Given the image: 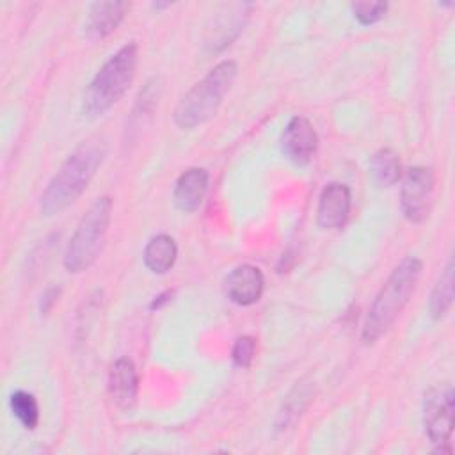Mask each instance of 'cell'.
<instances>
[{"instance_id": "6da1fadb", "label": "cell", "mask_w": 455, "mask_h": 455, "mask_svg": "<svg viewBox=\"0 0 455 455\" xmlns=\"http://www.w3.org/2000/svg\"><path fill=\"white\" fill-rule=\"evenodd\" d=\"M105 158V144L98 139L84 140L52 176L39 199V212L52 217L71 206L89 187Z\"/></svg>"}, {"instance_id": "7a4b0ae2", "label": "cell", "mask_w": 455, "mask_h": 455, "mask_svg": "<svg viewBox=\"0 0 455 455\" xmlns=\"http://www.w3.org/2000/svg\"><path fill=\"white\" fill-rule=\"evenodd\" d=\"M421 270L423 263L416 256L403 258L393 268L368 309L361 334L364 345H373L389 331V327L395 323L412 297Z\"/></svg>"}, {"instance_id": "3957f363", "label": "cell", "mask_w": 455, "mask_h": 455, "mask_svg": "<svg viewBox=\"0 0 455 455\" xmlns=\"http://www.w3.org/2000/svg\"><path fill=\"white\" fill-rule=\"evenodd\" d=\"M139 48L126 43L112 53L105 64L96 71L82 98V114L96 119L108 112L130 89L137 73Z\"/></svg>"}, {"instance_id": "277c9868", "label": "cell", "mask_w": 455, "mask_h": 455, "mask_svg": "<svg viewBox=\"0 0 455 455\" xmlns=\"http://www.w3.org/2000/svg\"><path fill=\"white\" fill-rule=\"evenodd\" d=\"M238 75L235 60H220L178 101L172 121L180 130H194L212 119L231 91Z\"/></svg>"}, {"instance_id": "5b68a950", "label": "cell", "mask_w": 455, "mask_h": 455, "mask_svg": "<svg viewBox=\"0 0 455 455\" xmlns=\"http://www.w3.org/2000/svg\"><path fill=\"white\" fill-rule=\"evenodd\" d=\"M112 220L110 196L98 197L82 215L64 252V268L69 274L85 272L98 259Z\"/></svg>"}, {"instance_id": "8992f818", "label": "cell", "mask_w": 455, "mask_h": 455, "mask_svg": "<svg viewBox=\"0 0 455 455\" xmlns=\"http://www.w3.org/2000/svg\"><path fill=\"white\" fill-rule=\"evenodd\" d=\"M455 391L450 382L430 387L423 396L425 434L437 453H451Z\"/></svg>"}, {"instance_id": "52a82bcc", "label": "cell", "mask_w": 455, "mask_h": 455, "mask_svg": "<svg viewBox=\"0 0 455 455\" xmlns=\"http://www.w3.org/2000/svg\"><path fill=\"white\" fill-rule=\"evenodd\" d=\"M400 206L403 217L412 224H421L432 210L435 178L430 167L414 165L402 174Z\"/></svg>"}, {"instance_id": "ba28073f", "label": "cell", "mask_w": 455, "mask_h": 455, "mask_svg": "<svg viewBox=\"0 0 455 455\" xmlns=\"http://www.w3.org/2000/svg\"><path fill=\"white\" fill-rule=\"evenodd\" d=\"M318 148V135L311 121L295 116L288 121L281 135V151L295 165H306L313 160Z\"/></svg>"}, {"instance_id": "9c48e42d", "label": "cell", "mask_w": 455, "mask_h": 455, "mask_svg": "<svg viewBox=\"0 0 455 455\" xmlns=\"http://www.w3.org/2000/svg\"><path fill=\"white\" fill-rule=\"evenodd\" d=\"M352 206V194L345 183H327L318 197L316 222L322 229H339L347 224Z\"/></svg>"}, {"instance_id": "30bf717a", "label": "cell", "mask_w": 455, "mask_h": 455, "mask_svg": "<svg viewBox=\"0 0 455 455\" xmlns=\"http://www.w3.org/2000/svg\"><path fill=\"white\" fill-rule=\"evenodd\" d=\"M263 288L265 277L261 270L249 263L235 267L224 279L226 297L236 306L256 304L263 295Z\"/></svg>"}, {"instance_id": "8fae6325", "label": "cell", "mask_w": 455, "mask_h": 455, "mask_svg": "<svg viewBox=\"0 0 455 455\" xmlns=\"http://www.w3.org/2000/svg\"><path fill=\"white\" fill-rule=\"evenodd\" d=\"M130 9L128 2L121 0H101L91 4L85 20V36L92 41L110 36L124 20Z\"/></svg>"}, {"instance_id": "7c38bea8", "label": "cell", "mask_w": 455, "mask_h": 455, "mask_svg": "<svg viewBox=\"0 0 455 455\" xmlns=\"http://www.w3.org/2000/svg\"><path fill=\"white\" fill-rule=\"evenodd\" d=\"M208 180H210V174L203 167H190L185 172H181L172 190V199L176 208L185 213H192L199 210L208 190Z\"/></svg>"}, {"instance_id": "4fadbf2b", "label": "cell", "mask_w": 455, "mask_h": 455, "mask_svg": "<svg viewBox=\"0 0 455 455\" xmlns=\"http://www.w3.org/2000/svg\"><path fill=\"white\" fill-rule=\"evenodd\" d=\"M108 391L119 409H132L139 393V373L132 359L119 357L108 371Z\"/></svg>"}, {"instance_id": "5bb4252c", "label": "cell", "mask_w": 455, "mask_h": 455, "mask_svg": "<svg viewBox=\"0 0 455 455\" xmlns=\"http://www.w3.org/2000/svg\"><path fill=\"white\" fill-rule=\"evenodd\" d=\"M252 4H231L226 5V12L215 21L212 36L206 39V46L210 52L224 50L243 28V23L249 16Z\"/></svg>"}, {"instance_id": "9a60e30c", "label": "cell", "mask_w": 455, "mask_h": 455, "mask_svg": "<svg viewBox=\"0 0 455 455\" xmlns=\"http://www.w3.org/2000/svg\"><path fill=\"white\" fill-rule=\"evenodd\" d=\"M176 256H178L176 242L171 235H165V233L151 236L142 252L146 268L151 274H158V275L167 274L172 268Z\"/></svg>"}, {"instance_id": "2e32d148", "label": "cell", "mask_w": 455, "mask_h": 455, "mask_svg": "<svg viewBox=\"0 0 455 455\" xmlns=\"http://www.w3.org/2000/svg\"><path fill=\"white\" fill-rule=\"evenodd\" d=\"M370 174L379 187H393L402 178V165L396 151L380 148L370 158Z\"/></svg>"}, {"instance_id": "e0dca14e", "label": "cell", "mask_w": 455, "mask_h": 455, "mask_svg": "<svg viewBox=\"0 0 455 455\" xmlns=\"http://www.w3.org/2000/svg\"><path fill=\"white\" fill-rule=\"evenodd\" d=\"M453 272H455L453 258H450L430 293L428 311L434 320L444 318L453 304Z\"/></svg>"}, {"instance_id": "ac0fdd59", "label": "cell", "mask_w": 455, "mask_h": 455, "mask_svg": "<svg viewBox=\"0 0 455 455\" xmlns=\"http://www.w3.org/2000/svg\"><path fill=\"white\" fill-rule=\"evenodd\" d=\"M311 398H313L311 384H306V382L297 384L290 391V395L284 398V402H283V405L279 409L277 421H275L277 428L279 430L290 428V425H293L297 421V418H300V414L304 412V409L307 407Z\"/></svg>"}, {"instance_id": "d6986e66", "label": "cell", "mask_w": 455, "mask_h": 455, "mask_svg": "<svg viewBox=\"0 0 455 455\" xmlns=\"http://www.w3.org/2000/svg\"><path fill=\"white\" fill-rule=\"evenodd\" d=\"M9 407L11 412L16 416V419L28 430H34L39 423V405L32 393L18 389L11 393L9 396Z\"/></svg>"}, {"instance_id": "ffe728a7", "label": "cell", "mask_w": 455, "mask_h": 455, "mask_svg": "<svg viewBox=\"0 0 455 455\" xmlns=\"http://www.w3.org/2000/svg\"><path fill=\"white\" fill-rule=\"evenodd\" d=\"M387 2H368V0H359V2H352L350 9L354 18L361 23V25H373L379 20L384 18V14L387 12Z\"/></svg>"}, {"instance_id": "44dd1931", "label": "cell", "mask_w": 455, "mask_h": 455, "mask_svg": "<svg viewBox=\"0 0 455 455\" xmlns=\"http://www.w3.org/2000/svg\"><path fill=\"white\" fill-rule=\"evenodd\" d=\"M254 352H256V339L252 336L236 338L231 350L233 364L238 368H249L254 359Z\"/></svg>"}, {"instance_id": "7402d4cb", "label": "cell", "mask_w": 455, "mask_h": 455, "mask_svg": "<svg viewBox=\"0 0 455 455\" xmlns=\"http://www.w3.org/2000/svg\"><path fill=\"white\" fill-rule=\"evenodd\" d=\"M59 295H60V290L55 288V286H50V288H46V290L43 291L41 302H39V311H41V315H48V313H50V309L57 304Z\"/></svg>"}, {"instance_id": "603a6c76", "label": "cell", "mask_w": 455, "mask_h": 455, "mask_svg": "<svg viewBox=\"0 0 455 455\" xmlns=\"http://www.w3.org/2000/svg\"><path fill=\"white\" fill-rule=\"evenodd\" d=\"M172 293H174V291H171V290H165V291H162L160 295H156V297L151 300V304H149V309H160L162 306H165L167 302H171V299H172Z\"/></svg>"}, {"instance_id": "cb8c5ba5", "label": "cell", "mask_w": 455, "mask_h": 455, "mask_svg": "<svg viewBox=\"0 0 455 455\" xmlns=\"http://www.w3.org/2000/svg\"><path fill=\"white\" fill-rule=\"evenodd\" d=\"M171 5H172L171 2H155V4H153L155 9H165V7H171Z\"/></svg>"}]
</instances>
